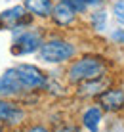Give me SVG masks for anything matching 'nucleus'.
<instances>
[{"mask_svg": "<svg viewBox=\"0 0 124 132\" xmlns=\"http://www.w3.org/2000/svg\"><path fill=\"white\" fill-rule=\"evenodd\" d=\"M105 73H107V61H105V57L95 56V54H86V56H80L76 60L69 61L67 82L76 86L82 80L95 79V77H101Z\"/></svg>", "mask_w": 124, "mask_h": 132, "instance_id": "1", "label": "nucleus"}, {"mask_svg": "<svg viewBox=\"0 0 124 132\" xmlns=\"http://www.w3.org/2000/svg\"><path fill=\"white\" fill-rule=\"evenodd\" d=\"M38 57L50 65L69 63L76 57V44L67 38H61V36H52L42 42V46L38 50Z\"/></svg>", "mask_w": 124, "mask_h": 132, "instance_id": "2", "label": "nucleus"}, {"mask_svg": "<svg viewBox=\"0 0 124 132\" xmlns=\"http://www.w3.org/2000/svg\"><path fill=\"white\" fill-rule=\"evenodd\" d=\"M42 42H44L42 31L19 29V33H15V36H13L12 54L13 56H29V54H34V52L40 50Z\"/></svg>", "mask_w": 124, "mask_h": 132, "instance_id": "3", "label": "nucleus"}, {"mask_svg": "<svg viewBox=\"0 0 124 132\" xmlns=\"http://www.w3.org/2000/svg\"><path fill=\"white\" fill-rule=\"evenodd\" d=\"M33 19H34V15H31L23 4L12 6V8H8V10H4L0 13V29H8V31L27 29L33 23Z\"/></svg>", "mask_w": 124, "mask_h": 132, "instance_id": "4", "label": "nucleus"}, {"mask_svg": "<svg viewBox=\"0 0 124 132\" xmlns=\"http://www.w3.org/2000/svg\"><path fill=\"white\" fill-rule=\"evenodd\" d=\"M17 75H19L21 82L25 84V88L29 92H36V90H44L46 82H48V75L36 65H31V63H21V65L15 67Z\"/></svg>", "mask_w": 124, "mask_h": 132, "instance_id": "5", "label": "nucleus"}, {"mask_svg": "<svg viewBox=\"0 0 124 132\" xmlns=\"http://www.w3.org/2000/svg\"><path fill=\"white\" fill-rule=\"evenodd\" d=\"M27 92H29V90L21 82L15 67H10V69H6L0 75V98H8V100L21 98V96H25Z\"/></svg>", "mask_w": 124, "mask_h": 132, "instance_id": "6", "label": "nucleus"}, {"mask_svg": "<svg viewBox=\"0 0 124 132\" xmlns=\"http://www.w3.org/2000/svg\"><path fill=\"white\" fill-rule=\"evenodd\" d=\"M25 117H27V111L23 109V105L8 98H0V125L17 126L25 121Z\"/></svg>", "mask_w": 124, "mask_h": 132, "instance_id": "7", "label": "nucleus"}, {"mask_svg": "<svg viewBox=\"0 0 124 132\" xmlns=\"http://www.w3.org/2000/svg\"><path fill=\"white\" fill-rule=\"evenodd\" d=\"M95 103L103 109L105 113H118L124 109V90L109 86L99 96H95Z\"/></svg>", "mask_w": 124, "mask_h": 132, "instance_id": "8", "label": "nucleus"}, {"mask_svg": "<svg viewBox=\"0 0 124 132\" xmlns=\"http://www.w3.org/2000/svg\"><path fill=\"white\" fill-rule=\"evenodd\" d=\"M109 86H111V79L107 77V73L101 77H95V79H88V80H82V82L76 84V90H75V96L76 98H95L99 96V94L103 92V90H107Z\"/></svg>", "mask_w": 124, "mask_h": 132, "instance_id": "9", "label": "nucleus"}, {"mask_svg": "<svg viewBox=\"0 0 124 132\" xmlns=\"http://www.w3.org/2000/svg\"><path fill=\"white\" fill-rule=\"evenodd\" d=\"M76 17H78V13L73 10L71 6H67L65 2L59 0L57 4H54V10H52L50 19H52V23L56 25V27L69 29V27H73V25L76 23Z\"/></svg>", "mask_w": 124, "mask_h": 132, "instance_id": "10", "label": "nucleus"}, {"mask_svg": "<svg viewBox=\"0 0 124 132\" xmlns=\"http://www.w3.org/2000/svg\"><path fill=\"white\" fill-rule=\"evenodd\" d=\"M101 121H103V109L94 103V105H88L82 111V117H80V122L88 132H99V126H101Z\"/></svg>", "mask_w": 124, "mask_h": 132, "instance_id": "11", "label": "nucleus"}, {"mask_svg": "<svg viewBox=\"0 0 124 132\" xmlns=\"http://www.w3.org/2000/svg\"><path fill=\"white\" fill-rule=\"evenodd\" d=\"M23 6L36 19H50L54 10V0H23Z\"/></svg>", "mask_w": 124, "mask_h": 132, "instance_id": "12", "label": "nucleus"}, {"mask_svg": "<svg viewBox=\"0 0 124 132\" xmlns=\"http://www.w3.org/2000/svg\"><path fill=\"white\" fill-rule=\"evenodd\" d=\"M107 19H109L107 10H105V8H95V10L88 15L90 29H94L95 33H103V31L107 29Z\"/></svg>", "mask_w": 124, "mask_h": 132, "instance_id": "13", "label": "nucleus"}, {"mask_svg": "<svg viewBox=\"0 0 124 132\" xmlns=\"http://www.w3.org/2000/svg\"><path fill=\"white\" fill-rule=\"evenodd\" d=\"M111 13L118 25H124V0H114L111 4Z\"/></svg>", "mask_w": 124, "mask_h": 132, "instance_id": "14", "label": "nucleus"}, {"mask_svg": "<svg viewBox=\"0 0 124 132\" xmlns=\"http://www.w3.org/2000/svg\"><path fill=\"white\" fill-rule=\"evenodd\" d=\"M61 2H65L67 6H71L78 15L88 12V4H86V0H61Z\"/></svg>", "mask_w": 124, "mask_h": 132, "instance_id": "15", "label": "nucleus"}, {"mask_svg": "<svg viewBox=\"0 0 124 132\" xmlns=\"http://www.w3.org/2000/svg\"><path fill=\"white\" fill-rule=\"evenodd\" d=\"M111 38L114 40V42H118V44H124V29H117V31H113Z\"/></svg>", "mask_w": 124, "mask_h": 132, "instance_id": "16", "label": "nucleus"}, {"mask_svg": "<svg viewBox=\"0 0 124 132\" xmlns=\"http://www.w3.org/2000/svg\"><path fill=\"white\" fill-rule=\"evenodd\" d=\"M56 132H80V128H78L76 125H69V122H67V125L59 126V128H57Z\"/></svg>", "mask_w": 124, "mask_h": 132, "instance_id": "17", "label": "nucleus"}, {"mask_svg": "<svg viewBox=\"0 0 124 132\" xmlns=\"http://www.w3.org/2000/svg\"><path fill=\"white\" fill-rule=\"evenodd\" d=\"M25 132H50V130H48V126H44V125H33V126H29Z\"/></svg>", "mask_w": 124, "mask_h": 132, "instance_id": "18", "label": "nucleus"}, {"mask_svg": "<svg viewBox=\"0 0 124 132\" xmlns=\"http://www.w3.org/2000/svg\"><path fill=\"white\" fill-rule=\"evenodd\" d=\"M105 0H86V4H88V8H101Z\"/></svg>", "mask_w": 124, "mask_h": 132, "instance_id": "19", "label": "nucleus"}, {"mask_svg": "<svg viewBox=\"0 0 124 132\" xmlns=\"http://www.w3.org/2000/svg\"><path fill=\"white\" fill-rule=\"evenodd\" d=\"M12 132H19V130H12Z\"/></svg>", "mask_w": 124, "mask_h": 132, "instance_id": "20", "label": "nucleus"}, {"mask_svg": "<svg viewBox=\"0 0 124 132\" xmlns=\"http://www.w3.org/2000/svg\"><path fill=\"white\" fill-rule=\"evenodd\" d=\"M0 132H2V126H0Z\"/></svg>", "mask_w": 124, "mask_h": 132, "instance_id": "21", "label": "nucleus"}]
</instances>
